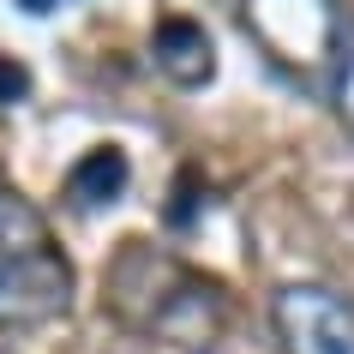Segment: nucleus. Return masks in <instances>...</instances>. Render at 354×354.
Wrapping results in <instances>:
<instances>
[{"mask_svg":"<svg viewBox=\"0 0 354 354\" xmlns=\"http://www.w3.org/2000/svg\"><path fill=\"white\" fill-rule=\"evenodd\" d=\"M19 6H24V12H55L60 0H19Z\"/></svg>","mask_w":354,"mask_h":354,"instance_id":"1a4fd4ad","label":"nucleus"},{"mask_svg":"<svg viewBox=\"0 0 354 354\" xmlns=\"http://www.w3.org/2000/svg\"><path fill=\"white\" fill-rule=\"evenodd\" d=\"M150 55H156L162 78L180 84V91H205L210 78H216V42H210V30L198 19H187V12H174V19L156 24Z\"/></svg>","mask_w":354,"mask_h":354,"instance_id":"20e7f679","label":"nucleus"},{"mask_svg":"<svg viewBox=\"0 0 354 354\" xmlns=\"http://www.w3.org/2000/svg\"><path fill=\"white\" fill-rule=\"evenodd\" d=\"M0 354H12V348H0Z\"/></svg>","mask_w":354,"mask_h":354,"instance_id":"9d476101","label":"nucleus"},{"mask_svg":"<svg viewBox=\"0 0 354 354\" xmlns=\"http://www.w3.org/2000/svg\"><path fill=\"white\" fill-rule=\"evenodd\" d=\"M73 306V264L55 241L0 259V330H42Z\"/></svg>","mask_w":354,"mask_h":354,"instance_id":"7ed1b4c3","label":"nucleus"},{"mask_svg":"<svg viewBox=\"0 0 354 354\" xmlns=\"http://www.w3.org/2000/svg\"><path fill=\"white\" fill-rule=\"evenodd\" d=\"M246 24L270 60L295 78H342L336 66V12L330 0H246Z\"/></svg>","mask_w":354,"mask_h":354,"instance_id":"f257e3e1","label":"nucleus"},{"mask_svg":"<svg viewBox=\"0 0 354 354\" xmlns=\"http://www.w3.org/2000/svg\"><path fill=\"white\" fill-rule=\"evenodd\" d=\"M127 180H132L127 156H120L114 145H96L91 156L73 168V187H66V198H73L78 210H102V205H114V198L127 192Z\"/></svg>","mask_w":354,"mask_h":354,"instance_id":"39448f33","label":"nucleus"},{"mask_svg":"<svg viewBox=\"0 0 354 354\" xmlns=\"http://www.w3.org/2000/svg\"><path fill=\"white\" fill-rule=\"evenodd\" d=\"M282 354H354V300L330 282H282L270 295Z\"/></svg>","mask_w":354,"mask_h":354,"instance_id":"f03ea898","label":"nucleus"},{"mask_svg":"<svg viewBox=\"0 0 354 354\" xmlns=\"http://www.w3.org/2000/svg\"><path fill=\"white\" fill-rule=\"evenodd\" d=\"M330 91H336V109H342V120H348V127H354V60H348V66H342V78H336Z\"/></svg>","mask_w":354,"mask_h":354,"instance_id":"6e6552de","label":"nucleus"},{"mask_svg":"<svg viewBox=\"0 0 354 354\" xmlns=\"http://www.w3.org/2000/svg\"><path fill=\"white\" fill-rule=\"evenodd\" d=\"M24 84H30V78H24V66H19V60H0V102H19V96H24Z\"/></svg>","mask_w":354,"mask_h":354,"instance_id":"0eeeda50","label":"nucleus"},{"mask_svg":"<svg viewBox=\"0 0 354 354\" xmlns=\"http://www.w3.org/2000/svg\"><path fill=\"white\" fill-rule=\"evenodd\" d=\"M30 246H48L37 205H30L24 192L0 187V259H12V252H30Z\"/></svg>","mask_w":354,"mask_h":354,"instance_id":"423d86ee","label":"nucleus"}]
</instances>
